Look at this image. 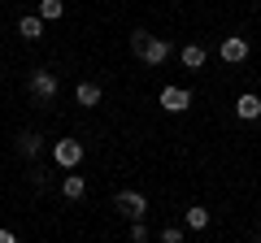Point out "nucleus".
<instances>
[{
  "label": "nucleus",
  "mask_w": 261,
  "mask_h": 243,
  "mask_svg": "<svg viewBox=\"0 0 261 243\" xmlns=\"http://www.w3.org/2000/svg\"><path fill=\"white\" fill-rule=\"evenodd\" d=\"M18 35L22 39H44V18H39V13H27V18L18 22Z\"/></svg>",
  "instance_id": "obj_12"
},
{
  "label": "nucleus",
  "mask_w": 261,
  "mask_h": 243,
  "mask_svg": "<svg viewBox=\"0 0 261 243\" xmlns=\"http://www.w3.org/2000/svg\"><path fill=\"white\" fill-rule=\"evenodd\" d=\"M83 191H87V178L79 174V169H70V174L61 178V196L65 200H83Z\"/></svg>",
  "instance_id": "obj_10"
},
{
  "label": "nucleus",
  "mask_w": 261,
  "mask_h": 243,
  "mask_svg": "<svg viewBox=\"0 0 261 243\" xmlns=\"http://www.w3.org/2000/svg\"><path fill=\"white\" fill-rule=\"evenodd\" d=\"M100 100H105L100 83H79V87H74V104H79V109H96Z\"/></svg>",
  "instance_id": "obj_8"
},
{
  "label": "nucleus",
  "mask_w": 261,
  "mask_h": 243,
  "mask_svg": "<svg viewBox=\"0 0 261 243\" xmlns=\"http://www.w3.org/2000/svg\"><path fill=\"white\" fill-rule=\"evenodd\" d=\"M161 243H183V226H166L161 230Z\"/></svg>",
  "instance_id": "obj_15"
},
{
  "label": "nucleus",
  "mask_w": 261,
  "mask_h": 243,
  "mask_svg": "<svg viewBox=\"0 0 261 243\" xmlns=\"http://www.w3.org/2000/svg\"><path fill=\"white\" fill-rule=\"evenodd\" d=\"M53 161L61 169H79V165H83V143H79V139H57L53 143Z\"/></svg>",
  "instance_id": "obj_5"
},
{
  "label": "nucleus",
  "mask_w": 261,
  "mask_h": 243,
  "mask_svg": "<svg viewBox=\"0 0 261 243\" xmlns=\"http://www.w3.org/2000/svg\"><path fill=\"white\" fill-rule=\"evenodd\" d=\"M248 52H252V44L244 35H226V39H218V61H226V66H240V61H248Z\"/></svg>",
  "instance_id": "obj_3"
},
{
  "label": "nucleus",
  "mask_w": 261,
  "mask_h": 243,
  "mask_svg": "<svg viewBox=\"0 0 261 243\" xmlns=\"http://www.w3.org/2000/svg\"><path fill=\"white\" fill-rule=\"evenodd\" d=\"M0 243H18V234H13L9 226H0Z\"/></svg>",
  "instance_id": "obj_18"
},
{
  "label": "nucleus",
  "mask_w": 261,
  "mask_h": 243,
  "mask_svg": "<svg viewBox=\"0 0 261 243\" xmlns=\"http://www.w3.org/2000/svg\"><path fill=\"white\" fill-rule=\"evenodd\" d=\"M205 61H209V48L205 44H183V66L187 70H200Z\"/></svg>",
  "instance_id": "obj_11"
},
{
  "label": "nucleus",
  "mask_w": 261,
  "mask_h": 243,
  "mask_svg": "<svg viewBox=\"0 0 261 243\" xmlns=\"http://www.w3.org/2000/svg\"><path fill=\"white\" fill-rule=\"evenodd\" d=\"M130 239H135V243H148V226H144V222H130Z\"/></svg>",
  "instance_id": "obj_16"
},
{
  "label": "nucleus",
  "mask_w": 261,
  "mask_h": 243,
  "mask_svg": "<svg viewBox=\"0 0 261 243\" xmlns=\"http://www.w3.org/2000/svg\"><path fill=\"white\" fill-rule=\"evenodd\" d=\"M183 226H187V230H205V226H209V208L205 204H192L183 213Z\"/></svg>",
  "instance_id": "obj_13"
},
{
  "label": "nucleus",
  "mask_w": 261,
  "mask_h": 243,
  "mask_svg": "<svg viewBox=\"0 0 261 243\" xmlns=\"http://www.w3.org/2000/svg\"><path fill=\"white\" fill-rule=\"evenodd\" d=\"M235 117H240V122H257L261 117V96H240V100H235Z\"/></svg>",
  "instance_id": "obj_9"
},
{
  "label": "nucleus",
  "mask_w": 261,
  "mask_h": 243,
  "mask_svg": "<svg viewBox=\"0 0 261 243\" xmlns=\"http://www.w3.org/2000/svg\"><path fill=\"white\" fill-rule=\"evenodd\" d=\"M35 13H39L44 22H57V18L65 13V0H39V5H35Z\"/></svg>",
  "instance_id": "obj_14"
},
{
  "label": "nucleus",
  "mask_w": 261,
  "mask_h": 243,
  "mask_svg": "<svg viewBox=\"0 0 261 243\" xmlns=\"http://www.w3.org/2000/svg\"><path fill=\"white\" fill-rule=\"evenodd\" d=\"M13 148H18V157H27V161H35L39 152H44V135H39V131H22L18 139H13Z\"/></svg>",
  "instance_id": "obj_7"
},
{
  "label": "nucleus",
  "mask_w": 261,
  "mask_h": 243,
  "mask_svg": "<svg viewBox=\"0 0 261 243\" xmlns=\"http://www.w3.org/2000/svg\"><path fill=\"white\" fill-rule=\"evenodd\" d=\"M27 87H31V96H35V100H44V104H48L57 92H61V78H57L53 70H35V74L27 78Z\"/></svg>",
  "instance_id": "obj_4"
},
{
  "label": "nucleus",
  "mask_w": 261,
  "mask_h": 243,
  "mask_svg": "<svg viewBox=\"0 0 261 243\" xmlns=\"http://www.w3.org/2000/svg\"><path fill=\"white\" fill-rule=\"evenodd\" d=\"M31 183H35V187H48L53 178H48V169H31Z\"/></svg>",
  "instance_id": "obj_17"
},
{
  "label": "nucleus",
  "mask_w": 261,
  "mask_h": 243,
  "mask_svg": "<svg viewBox=\"0 0 261 243\" xmlns=\"http://www.w3.org/2000/svg\"><path fill=\"white\" fill-rule=\"evenodd\" d=\"M130 52L140 56L144 66H166L170 52H174V44H170V39L148 35V31H130Z\"/></svg>",
  "instance_id": "obj_1"
},
{
  "label": "nucleus",
  "mask_w": 261,
  "mask_h": 243,
  "mask_svg": "<svg viewBox=\"0 0 261 243\" xmlns=\"http://www.w3.org/2000/svg\"><path fill=\"white\" fill-rule=\"evenodd\" d=\"M113 208H118L126 222H144V217H148V196H144V191H118V196H113Z\"/></svg>",
  "instance_id": "obj_2"
},
{
  "label": "nucleus",
  "mask_w": 261,
  "mask_h": 243,
  "mask_svg": "<svg viewBox=\"0 0 261 243\" xmlns=\"http://www.w3.org/2000/svg\"><path fill=\"white\" fill-rule=\"evenodd\" d=\"M157 104H161L166 113H187V109H192V92H187V87H178V83H170V87H161Z\"/></svg>",
  "instance_id": "obj_6"
}]
</instances>
